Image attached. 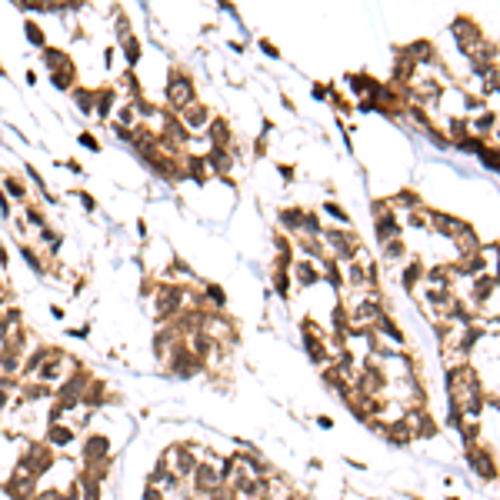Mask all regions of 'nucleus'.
<instances>
[{
  "instance_id": "nucleus-1",
  "label": "nucleus",
  "mask_w": 500,
  "mask_h": 500,
  "mask_svg": "<svg viewBox=\"0 0 500 500\" xmlns=\"http://www.w3.org/2000/svg\"><path fill=\"white\" fill-rule=\"evenodd\" d=\"M170 100H174V103H187L190 100V84L187 80H177V84L170 87Z\"/></svg>"
},
{
  "instance_id": "nucleus-2",
  "label": "nucleus",
  "mask_w": 500,
  "mask_h": 500,
  "mask_svg": "<svg viewBox=\"0 0 500 500\" xmlns=\"http://www.w3.org/2000/svg\"><path fill=\"white\" fill-rule=\"evenodd\" d=\"M184 120H187L190 127H200V123L207 120V113H203V107H194V103H190L187 113H184Z\"/></svg>"
},
{
  "instance_id": "nucleus-3",
  "label": "nucleus",
  "mask_w": 500,
  "mask_h": 500,
  "mask_svg": "<svg viewBox=\"0 0 500 500\" xmlns=\"http://www.w3.org/2000/svg\"><path fill=\"white\" fill-rule=\"evenodd\" d=\"M127 54H130V57H127L130 64H137V60H140V44H137L133 37H130V40H127Z\"/></svg>"
},
{
  "instance_id": "nucleus-4",
  "label": "nucleus",
  "mask_w": 500,
  "mask_h": 500,
  "mask_svg": "<svg viewBox=\"0 0 500 500\" xmlns=\"http://www.w3.org/2000/svg\"><path fill=\"white\" fill-rule=\"evenodd\" d=\"M50 440H54V444H67V440H70V433H67L64 427H54V433H50Z\"/></svg>"
},
{
  "instance_id": "nucleus-5",
  "label": "nucleus",
  "mask_w": 500,
  "mask_h": 500,
  "mask_svg": "<svg viewBox=\"0 0 500 500\" xmlns=\"http://www.w3.org/2000/svg\"><path fill=\"white\" fill-rule=\"evenodd\" d=\"M27 37H30L33 44H44V33L37 30V27H33V23H30V27H27Z\"/></svg>"
},
{
  "instance_id": "nucleus-6",
  "label": "nucleus",
  "mask_w": 500,
  "mask_h": 500,
  "mask_svg": "<svg viewBox=\"0 0 500 500\" xmlns=\"http://www.w3.org/2000/svg\"><path fill=\"white\" fill-rule=\"evenodd\" d=\"M210 300H213V303H223V290L220 287H210Z\"/></svg>"
}]
</instances>
